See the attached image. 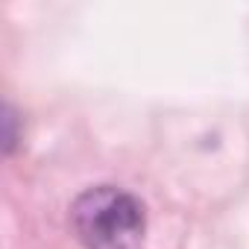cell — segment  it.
Returning a JSON list of instances; mask_svg holds the SVG:
<instances>
[{
	"mask_svg": "<svg viewBox=\"0 0 249 249\" xmlns=\"http://www.w3.org/2000/svg\"><path fill=\"white\" fill-rule=\"evenodd\" d=\"M71 226L85 249H141L147 214L129 191L97 185L73 199Z\"/></svg>",
	"mask_w": 249,
	"mask_h": 249,
	"instance_id": "6da1fadb",
	"label": "cell"
},
{
	"mask_svg": "<svg viewBox=\"0 0 249 249\" xmlns=\"http://www.w3.org/2000/svg\"><path fill=\"white\" fill-rule=\"evenodd\" d=\"M0 126H3V135H0V147H3V156H12V153H15V144H18V114H15V108H12L9 103L3 106Z\"/></svg>",
	"mask_w": 249,
	"mask_h": 249,
	"instance_id": "7a4b0ae2",
	"label": "cell"
}]
</instances>
